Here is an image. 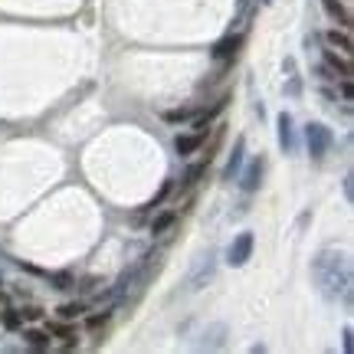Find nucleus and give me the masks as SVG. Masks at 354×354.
<instances>
[{
  "label": "nucleus",
  "mask_w": 354,
  "mask_h": 354,
  "mask_svg": "<svg viewBox=\"0 0 354 354\" xmlns=\"http://www.w3.org/2000/svg\"><path fill=\"white\" fill-rule=\"evenodd\" d=\"M312 276L318 282V292L328 299V302H338V299H348L351 295V263L344 253H318L315 263H312Z\"/></svg>",
  "instance_id": "f257e3e1"
},
{
  "label": "nucleus",
  "mask_w": 354,
  "mask_h": 354,
  "mask_svg": "<svg viewBox=\"0 0 354 354\" xmlns=\"http://www.w3.org/2000/svg\"><path fill=\"white\" fill-rule=\"evenodd\" d=\"M331 131L325 125H318V122H312V125L305 128V145H308V154L315 158V161H322L325 154L331 151Z\"/></svg>",
  "instance_id": "f03ea898"
},
{
  "label": "nucleus",
  "mask_w": 354,
  "mask_h": 354,
  "mask_svg": "<svg viewBox=\"0 0 354 354\" xmlns=\"http://www.w3.org/2000/svg\"><path fill=\"white\" fill-rule=\"evenodd\" d=\"M250 253H253V233H240L236 240H233V246H230V266H246V259H250Z\"/></svg>",
  "instance_id": "7ed1b4c3"
},
{
  "label": "nucleus",
  "mask_w": 354,
  "mask_h": 354,
  "mask_svg": "<svg viewBox=\"0 0 354 354\" xmlns=\"http://www.w3.org/2000/svg\"><path fill=\"white\" fill-rule=\"evenodd\" d=\"M263 171H266V161H263V158H256L253 165L246 167V174H243V180H240V187L246 190V194H253V190L259 187V180H263Z\"/></svg>",
  "instance_id": "20e7f679"
},
{
  "label": "nucleus",
  "mask_w": 354,
  "mask_h": 354,
  "mask_svg": "<svg viewBox=\"0 0 354 354\" xmlns=\"http://www.w3.org/2000/svg\"><path fill=\"white\" fill-rule=\"evenodd\" d=\"M240 43H243L240 33H230V37H223V39H220V43L214 46V59H230V56H236Z\"/></svg>",
  "instance_id": "39448f33"
},
{
  "label": "nucleus",
  "mask_w": 354,
  "mask_h": 354,
  "mask_svg": "<svg viewBox=\"0 0 354 354\" xmlns=\"http://www.w3.org/2000/svg\"><path fill=\"white\" fill-rule=\"evenodd\" d=\"M243 151H246V141L236 138V145H233V154H230L227 167H223V180H233V177H236V171H240V165H243Z\"/></svg>",
  "instance_id": "423d86ee"
},
{
  "label": "nucleus",
  "mask_w": 354,
  "mask_h": 354,
  "mask_svg": "<svg viewBox=\"0 0 354 354\" xmlns=\"http://www.w3.org/2000/svg\"><path fill=\"white\" fill-rule=\"evenodd\" d=\"M203 145V135L201 131H194V135H177V141H174V148H177V154H194L197 148Z\"/></svg>",
  "instance_id": "0eeeda50"
},
{
  "label": "nucleus",
  "mask_w": 354,
  "mask_h": 354,
  "mask_svg": "<svg viewBox=\"0 0 354 354\" xmlns=\"http://www.w3.org/2000/svg\"><path fill=\"white\" fill-rule=\"evenodd\" d=\"M322 7H325V13H328V17H335V20H338L342 26L351 24V13L344 10V7L338 3V0H322Z\"/></svg>",
  "instance_id": "6e6552de"
},
{
  "label": "nucleus",
  "mask_w": 354,
  "mask_h": 354,
  "mask_svg": "<svg viewBox=\"0 0 354 354\" xmlns=\"http://www.w3.org/2000/svg\"><path fill=\"white\" fill-rule=\"evenodd\" d=\"M279 141H282L286 151H292V145H295V138H292V118L286 112L279 115Z\"/></svg>",
  "instance_id": "1a4fd4ad"
},
{
  "label": "nucleus",
  "mask_w": 354,
  "mask_h": 354,
  "mask_svg": "<svg viewBox=\"0 0 354 354\" xmlns=\"http://www.w3.org/2000/svg\"><path fill=\"white\" fill-rule=\"evenodd\" d=\"M26 338V344H30V348H37V351H43V348H50V335H46V331H26L24 335Z\"/></svg>",
  "instance_id": "9d476101"
},
{
  "label": "nucleus",
  "mask_w": 354,
  "mask_h": 354,
  "mask_svg": "<svg viewBox=\"0 0 354 354\" xmlns=\"http://www.w3.org/2000/svg\"><path fill=\"white\" fill-rule=\"evenodd\" d=\"M174 220H177V214H174V210H167V214L154 216V223H151V233H154V236H158V233H165L167 227H174Z\"/></svg>",
  "instance_id": "9b49d317"
},
{
  "label": "nucleus",
  "mask_w": 354,
  "mask_h": 354,
  "mask_svg": "<svg viewBox=\"0 0 354 354\" xmlns=\"http://www.w3.org/2000/svg\"><path fill=\"white\" fill-rule=\"evenodd\" d=\"M331 43V46H338V50H344V53H351L354 50V43H351V37L348 33H338V30H331L328 37H325Z\"/></svg>",
  "instance_id": "f8f14e48"
},
{
  "label": "nucleus",
  "mask_w": 354,
  "mask_h": 354,
  "mask_svg": "<svg viewBox=\"0 0 354 354\" xmlns=\"http://www.w3.org/2000/svg\"><path fill=\"white\" fill-rule=\"evenodd\" d=\"M325 63H328L335 73H342V76H351V66L344 63V59H338V56H335L331 50H325Z\"/></svg>",
  "instance_id": "ddd939ff"
},
{
  "label": "nucleus",
  "mask_w": 354,
  "mask_h": 354,
  "mask_svg": "<svg viewBox=\"0 0 354 354\" xmlns=\"http://www.w3.org/2000/svg\"><path fill=\"white\" fill-rule=\"evenodd\" d=\"M0 322H3V328H7V331H17V328H20V312L7 308V312L0 315Z\"/></svg>",
  "instance_id": "4468645a"
},
{
  "label": "nucleus",
  "mask_w": 354,
  "mask_h": 354,
  "mask_svg": "<svg viewBox=\"0 0 354 354\" xmlns=\"http://www.w3.org/2000/svg\"><path fill=\"white\" fill-rule=\"evenodd\" d=\"M203 171H207V165H194V167H190L187 177H184V187H194V184L203 177Z\"/></svg>",
  "instance_id": "2eb2a0df"
},
{
  "label": "nucleus",
  "mask_w": 354,
  "mask_h": 354,
  "mask_svg": "<svg viewBox=\"0 0 354 354\" xmlns=\"http://www.w3.org/2000/svg\"><path fill=\"white\" fill-rule=\"evenodd\" d=\"M190 115H194L190 109H177V112H165V118L167 122H184V118H190Z\"/></svg>",
  "instance_id": "dca6fc26"
},
{
  "label": "nucleus",
  "mask_w": 354,
  "mask_h": 354,
  "mask_svg": "<svg viewBox=\"0 0 354 354\" xmlns=\"http://www.w3.org/2000/svg\"><path fill=\"white\" fill-rule=\"evenodd\" d=\"M53 282H56V289H69V286H73V276H69V272H59V276H53Z\"/></svg>",
  "instance_id": "f3484780"
},
{
  "label": "nucleus",
  "mask_w": 354,
  "mask_h": 354,
  "mask_svg": "<svg viewBox=\"0 0 354 354\" xmlns=\"http://www.w3.org/2000/svg\"><path fill=\"white\" fill-rule=\"evenodd\" d=\"M105 322H109V312H102V315H92V318L86 322V325H88V328H102Z\"/></svg>",
  "instance_id": "a211bd4d"
},
{
  "label": "nucleus",
  "mask_w": 354,
  "mask_h": 354,
  "mask_svg": "<svg viewBox=\"0 0 354 354\" xmlns=\"http://www.w3.org/2000/svg\"><path fill=\"white\" fill-rule=\"evenodd\" d=\"M79 312H82V305H63V308H59V315L63 318H76Z\"/></svg>",
  "instance_id": "6ab92c4d"
},
{
  "label": "nucleus",
  "mask_w": 354,
  "mask_h": 354,
  "mask_svg": "<svg viewBox=\"0 0 354 354\" xmlns=\"http://www.w3.org/2000/svg\"><path fill=\"white\" fill-rule=\"evenodd\" d=\"M50 335H59V338H73V328H66V325H50Z\"/></svg>",
  "instance_id": "aec40b11"
},
{
  "label": "nucleus",
  "mask_w": 354,
  "mask_h": 354,
  "mask_svg": "<svg viewBox=\"0 0 354 354\" xmlns=\"http://www.w3.org/2000/svg\"><path fill=\"white\" fill-rule=\"evenodd\" d=\"M39 315H43V312H39V308H26V312H24V318H26V322H37Z\"/></svg>",
  "instance_id": "412c9836"
},
{
  "label": "nucleus",
  "mask_w": 354,
  "mask_h": 354,
  "mask_svg": "<svg viewBox=\"0 0 354 354\" xmlns=\"http://www.w3.org/2000/svg\"><path fill=\"white\" fill-rule=\"evenodd\" d=\"M263 3H272V0H263Z\"/></svg>",
  "instance_id": "4be33fe9"
}]
</instances>
